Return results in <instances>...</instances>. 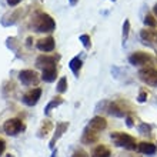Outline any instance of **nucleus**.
<instances>
[{
  "label": "nucleus",
  "mask_w": 157,
  "mask_h": 157,
  "mask_svg": "<svg viewBox=\"0 0 157 157\" xmlns=\"http://www.w3.org/2000/svg\"><path fill=\"white\" fill-rule=\"evenodd\" d=\"M33 27L37 33H52L56 29V21L53 20V17L47 14V13H39L37 16L33 19L32 23Z\"/></svg>",
  "instance_id": "nucleus-1"
},
{
  "label": "nucleus",
  "mask_w": 157,
  "mask_h": 157,
  "mask_svg": "<svg viewBox=\"0 0 157 157\" xmlns=\"http://www.w3.org/2000/svg\"><path fill=\"white\" fill-rule=\"evenodd\" d=\"M110 139L117 147H124L127 150H136L137 149V143H136V139L127 133H123V132H114L110 134Z\"/></svg>",
  "instance_id": "nucleus-2"
},
{
  "label": "nucleus",
  "mask_w": 157,
  "mask_h": 157,
  "mask_svg": "<svg viewBox=\"0 0 157 157\" xmlns=\"http://www.w3.org/2000/svg\"><path fill=\"white\" fill-rule=\"evenodd\" d=\"M25 130V123L20 119H7L3 124V132L7 136H17Z\"/></svg>",
  "instance_id": "nucleus-3"
},
{
  "label": "nucleus",
  "mask_w": 157,
  "mask_h": 157,
  "mask_svg": "<svg viewBox=\"0 0 157 157\" xmlns=\"http://www.w3.org/2000/svg\"><path fill=\"white\" fill-rule=\"evenodd\" d=\"M139 77H140V80L144 82L146 84L157 87V69H153V67L141 69V70L139 71Z\"/></svg>",
  "instance_id": "nucleus-4"
},
{
  "label": "nucleus",
  "mask_w": 157,
  "mask_h": 157,
  "mask_svg": "<svg viewBox=\"0 0 157 157\" xmlns=\"http://www.w3.org/2000/svg\"><path fill=\"white\" fill-rule=\"evenodd\" d=\"M40 97H41V89L40 87H34V89H30V90L23 96V103H25L26 106L33 107V106L37 104Z\"/></svg>",
  "instance_id": "nucleus-5"
},
{
  "label": "nucleus",
  "mask_w": 157,
  "mask_h": 157,
  "mask_svg": "<svg viewBox=\"0 0 157 157\" xmlns=\"http://www.w3.org/2000/svg\"><path fill=\"white\" fill-rule=\"evenodd\" d=\"M19 80L25 86H33L39 83V76L34 70H21L19 73Z\"/></svg>",
  "instance_id": "nucleus-6"
},
{
  "label": "nucleus",
  "mask_w": 157,
  "mask_h": 157,
  "mask_svg": "<svg viewBox=\"0 0 157 157\" xmlns=\"http://www.w3.org/2000/svg\"><path fill=\"white\" fill-rule=\"evenodd\" d=\"M60 56H49V54H40L37 59H36V66L39 69H46V67H53L56 66V63L59 62Z\"/></svg>",
  "instance_id": "nucleus-7"
},
{
  "label": "nucleus",
  "mask_w": 157,
  "mask_h": 157,
  "mask_svg": "<svg viewBox=\"0 0 157 157\" xmlns=\"http://www.w3.org/2000/svg\"><path fill=\"white\" fill-rule=\"evenodd\" d=\"M128 62L133 66H144V64L151 62V57L147 53H144V52H134L128 57Z\"/></svg>",
  "instance_id": "nucleus-8"
},
{
  "label": "nucleus",
  "mask_w": 157,
  "mask_h": 157,
  "mask_svg": "<svg viewBox=\"0 0 157 157\" xmlns=\"http://www.w3.org/2000/svg\"><path fill=\"white\" fill-rule=\"evenodd\" d=\"M36 47H37L40 52L49 53V52H53L54 50V47H56V41H54V39L52 37V36H47V37H44V39H40V40L37 41Z\"/></svg>",
  "instance_id": "nucleus-9"
},
{
  "label": "nucleus",
  "mask_w": 157,
  "mask_h": 157,
  "mask_svg": "<svg viewBox=\"0 0 157 157\" xmlns=\"http://www.w3.org/2000/svg\"><path fill=\"white\" fill-rule=\"evenodd\" d=\"M87 127L99 133V132H101V130H104V128L107 127V121H106L104 117L96 116V117H93V119L89 121V126H87Z\"/></svg>",
  "instance_id": "nucleus-10"
},
{
  "label": "nucleus",
  "mask_w": 157,
  "mask_h": 157,
  "mask_svg": "<svg viewBox=\"0 0 157 157\" xmlns=\"http://www.w3.org/2000/svg\"><path fill=\"white\" fill-rule=\"evenodd\" d=\"M67 128H69V123H66V121H62V123H59L57 126H56V132H54L53 137H52V140H50V149H54L56 141L63 136V133L66 132Z\"/></svg>",
  "instance_id": "nucleus-11"
},
{
  "label": "nucleus",
  "mask_w": 157,
  "mask_h": 157,
  "mask_svg": "<svg viewBox=\"0 0 157 157\" xmlns=\"http://www.w3.org/2000/svg\"><path fill=\"white\" fill-rule=\"evenodd\" d=\"M97 140H99L97 132H94V130H91V128H89V127L84 128L83 137H82V143H84V144H93V143H96Z\"/></svg>",
  "instance_id": "nucleus-12"
},
{
  "label": "nucleus",
  "mask_w": 157,
  "mask_h": 157,
  "mask_svg": "<svg viewBox=\"0 0 157 157\" xmlns=\"http://www.w3.org/2000/svg\"><path fill=\"white\" fill-rule=\"evenodd\" d=\"M137 150L143 154H147V156H153L157 153V146L153 143H147V141H143V143H139L137 144Z\"/></svg>",
  "instance_id": "nucleus-13"
},
{
  "label": "nucleus",
  "mask_w": 157,
  "mask_h": 157,
  "mask_svg": "<svg viewBox=\"0 0 157 157\" xmlns=\"http://www.w3.org/2000/svg\"><path fill=\"white\" fill-rule=\"evenodd\" d=\"M56 77H57V67L56 66L46 67V69H43V71H41V80H44L46 83L54 82Z\"/></svg>",
  "instance_id": "nucleus-14"
},
{
  "label": "nucleus",
  "mask_w": 157,
  "mask_h": 157,
  "mask_svg": "<svg viewBox=\"0 0 157 157\" xmlns=\"http://www.w3.org/2000/svg\"><path fill=\"white\" fill-rule=\"evenodd\" d=\"M109 113L114 117H124L126 116V112H124V107L120 106L119 101H113V103L109 104Z\"/></svg>",
  "instance_id": "nucleus-15"
},
{
  "label": "nucleus",
  "mask_w": 157,
  "mask_h": 157,
  "mask_svg": "<svg viewBox=\"0 0 157 157\" xmlns=\"http://www.w3.org/2000/svg\"><path fill=\"white\" fill-rule=\"evenodd\" d=\"M140 37L146 43H154V44H157V30H149V29L141 30Z\"/></svg>",
  "instance_id": "nucleus-16"
},
{
  "label": "nucleus",
  "mask_w": 157,
  "mask_h": 157,
  "mask_svg": "<svg viewBox=\"0 0 157 157\" xmlns=\"http://www.w3.org/2000/svg\"><path fill=\"white\" fill-rule=\"evenodd\" d=\"M82 66H83V62H82V59L78 57V56L73 57L70 60V63H69V67H70V70L73 71V75H75L76 77H78V75H80Z\"/></svg>",
  "instance_id": "nucleus-17"
},
{
  "label": "nucleus",
  "mask_w": 157,
  "mask_h": 157,
  "mask_svg": "<svg viewBox=\"0 0 157 157\" xmlns=\"http://www.w3.org/2000/svg\"><path fill=\"white\" fill-rule=\"evenodd\" d=\"M110 156H112V151H110V149H109L107 146H104V144L97 146L93 150V153H91V157H110Z\"/></svg>",
  "instance_id": "nucleus-18"
},
{
  "label": "nucleus",
  "mask_w": 157,
  "mask_h": 157,
  "mask_svg": "<svg viewBox=\"0 0 157 157\" xmlns=\"http://www.w3.org/2000/svg\"><path fill=\"white\" fill-rule=\"evenodd\" d=\"M60 104H63V97H60V96H57V97H54L52 101H50L47 106H46L44 109V114H50V112H52V109L54 107H59Z\"/></svg>",
  "instance_id": "nucleus-19"
},
{
  "label": "nucleus",
  "mask_w": 157,
  "mask_h": 157,
  "mask_svg": "<svg viewBox=\"0 0 157 157\" xmlns=\"http://www.w3.org/2000/svg\"><path fill=\"white\" fill-rule=\"evenodd\" d=\"M52 128H53V123H52L50 120H44L43 124H41L40 130H39V137H44Z\"/></svg>",
  "instance_id": "nucleus-20"
},
{
  "label": "nucleus",
  "mask_w": 157,
  "mask_h": 157,
  "mask_svg": "<svg viewBox=\"0 0 157 157\" xmlns=\"http://www.w3.org/2000/svg\"><path fill=\"white\" fill-rule=\"evenodd\" d=\"M67 90V78L66 77H62L59 80L57 83V91L59 93H64Z\"/></svg>",
  "instance_id": "nucleus-21"
},
{
  "label": "nucleus",
  "mask_w": 157,
  "mask_h": 157,
  "mask_svg": "<svg viewBox=\"0 0 157 157\" xmlns=\"http://www.w3.org/2000/svg\"><path fill=\"white\" fill-rule=\"evenodd\" d=\"M78 40L83 43L84 49H90L91 47V40H90V36H89V34H82V36L78 37Z\"/></svg>",
  "instance_id": "nucleus-22"
},
{
  "label": "nucleus",
  "mask_w": 157,
  "mask_h": 157,
  "mask_svg": "<svg viewBox=\"0 0 157 157\" xmlns=\"http://www.w3.org/2000/svg\"><path fill=\"white\" fill-rule=\"evenodd\" d=\"M144 25L149 26V27H156L157 21H156V19H154L151 14H146L144 16Z\"/></svg>",
  "instance_id": "nucleus-23"
},
{
  "label": "nucleus",
  "mask_w": 157,
  "mask_h": 157,
  "mask_svg": "<svg viewBox=\"0 0 157 157\" xmlns=\"http://www.w3.org/2000/svg\"><path fill=\"white\" fill-rule=\"evenodd\" d=\"M128 32H130V21L126 19V20H124V23H123V41L127 40Z\"/></svg>",
  "instance_id": "nucleus-24"
},
{
  "label": "nucleus",
  "mask_w": 157,
  "mask_h": 157,
  "mask_svg": "<svg viewBox=\"0 0 157 157\" xmlns=\"http://www.w3.org/2000/svg\"><path fill=\"white\" fill-rule=\"evenodd\" d=\"M71 157H89V154L84 150H76L75 153L71 154Z\"/></svg>",
  "instance_id": "nucleus-25"
},
{
  "label": "nucleus",
  "mask_w": 157,
  "mask_h": 157,
  "mask_svg": "<svg viewBox=\"0 0 157 157\" xmlns=\"http://www.w3.org/2000/svg\"><path fill=\"white\" fill-rule=\"evenodd\" d=\"M4 150H6V141H4L3 139H0V157L3 156Z\"/></svg>",
  "instance_id": "nucleus-26"
},
{
  "label": "nucleus",
  "mask_w": 157,
  "mask_h": 157,
  "mask_svg": "<svg viewBox=\"0 0 157 157\" xmlns=\"http://www.w3.org/2000/svg\"><path fill=\"white\" fill-rule=\"evenodd\" d=\"M140 132H141V134H147V133L150 132V127H149V126H146V124H141V126H140Z\"/></svg>",
  "instance_id": "nucleus-27"
},
{
  "label": "nucleus",
  "mask_w": 157,
  "mask_h": 157,
  "mask_svg": "<svg viewBox=\"0 0 157 157\" xmlns=\"http://www.w3.org/2000/svg\"><path fill=\"white\" fill-rule=\"evenodd\" d=\"M6 2H7V4L10 7H14V6H17V4L20 3L21 0H6Z\"/></svg>",
  "instance_id": "nucleus-28"
},
{
  "label": "nucleus",
  "mask_w": 157,
  "mask_h": 157,
  "mask_svg": "<svg viewBox=\"0 0 157 157\" xmlns=\"http://www.w3.org/2000/svg\"><path fill=\"white\" fill-rule=\"evenodd\" d=\"M146 99H147V93H146V91H141L140 96H139V101L143 103V101H146Z\"/></svg>",
  "instance_id": "nucleus-29"
},
{
  "label": "nucleus",
  "mask_w": 157,
  "mask_h": 157,
  "mask_svg": "<svg viewBox=\"0 0 157 157\" xmlns=\"http://www.w3.org/2000/svg\"><path fill=\"white\" fill-rule=\"evenodd\" d=\"M126 120H127V126H128V127H132V126H133V119L130 116H127V117H126Z\"/></svg>",
  "instance_id": "nucleus-30"
},
{
  "label": "nucleus",
  "mask_w": 157,
  "mask_h": 157,
  "mask_svg": "<svg viewBox=\"0 0 157 157\" xmlns=\"http://www.w3.org/2000/svg\"><path fill=\"white\" fill-rule=\"evenodd\" d=\"M77 2H78V0H69V3H70L71 6H75V4H77Z\"/></svg>",
  "instance_id": "nucleus-31"
},
{
  "label": "nucleus",
  "mask_w": 157,
  "mask_h": 157,
  "mask_svg": "<svg viewBox=\"0 0 157 157\" xmlns=\"http://www.w3.org/2000/svg\"><path fill=\"white\" fill-rule=\"evenodd\" d=\"M153 12H154V14H156V16H157V3L154 4V7H153Z\"/></svg>",
  "instance_id": "nucleus-32"
},
{
  "label": "nucleus",
  "mask_w": 157,
  "mask_h": 157,
  "mask_svg": "<svg viewBox=\"0 0 157 157\" xmlns=\"http://www.w3.org/2000/svg\"><path fill=\"white\" fill-rule=\"evenodd\" d=\"M56 156H57V150H54L53 154H52V157H56Z\"/></svg>",
  "instance_id": "nucleus-33"
},
{
  "label": "nucleus",
  "mask_w": 157,
  "mask_h": 157,
  "mask_svg": "<svg viewBox=\"0 0 157 157\" xmlns=\"http://www.w3.org/2000/svg\"><path fill=\"white\" fill-rule=\"evenodd\" d=\"M112 2H114V0H112Z\"/></svg>",
  "instance_id": "nucleus-34"
}]
</instances>
